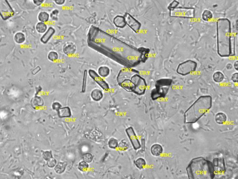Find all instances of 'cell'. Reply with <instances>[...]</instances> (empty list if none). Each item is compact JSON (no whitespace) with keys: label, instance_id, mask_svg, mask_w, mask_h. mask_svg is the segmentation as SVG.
<instances>
[{"label":"cell","instance_id":"8","mask_svg":"<svg viewBox=\"0 0 238 179\" xmlns=\"http://www.w3.org/2000/svg\"><path fill=\"white\" fill-rule=\"evenodd\" d=\"M15 11L8 0H0V16L4 21L13 17Z\"/></svg>","mask_w":238,"mask_h":179},{"label":"cell","instance_id":"32","mask_svg":"<svg viewBox=\"0 0 238 179\" xmlns=\"http://www.w3.org/2000/svg\"><path fill=\"white\" fill-rule=\"evenodd\" d=\"M48 58L51 62H55L59 58V55L55 51H51L48 55Z\"/></svg>","mask_w":238,"mask_h":179},{"label":"cell","instance_id":"5","mask_svg":"<svg viewBox=\"0 0 238 179\" xmlns=\"http://www.w3.org/2000/svg\"><path fill=\"white\" fill-rule=\"evenodd\" d=\"M130 79L134 84L133 93L139 96L144 95L146 91L147 87L146 80L136 73L131 76Z\"/></svg>","mask_w":238,"mask_h":179},{"label":"cell","instance_id":"14","mask_svg":"<svg viewBox=\"0 0 238 179\" xmlns=\"http://www.w3.org/2000/svg\"><path fill=\"white\" fill-rule=\"evenodd\" d=\"M55 33V29L52 27H50L43 34L40 39V41L43 44H46L51 39L52 37Z\"/></svg>","mask_w":238,"mask_h":179},{"label":"cell","instance_id":"16","mask_svg":"<svg viewBox=\"0 0 238 179\" xmlns=\"http://www.w3.org/2000/svg\"><path fill=\"white\" fill-rule=\"evenodd\" d=\"M57 114L60 118H70L72 116L71 110L69 107H61L57 111Z\"/></svg>","mask_w":238,"mask_h":179},{"label":"cell","instance_id":"39","mask_svg":"<svg viewBox=\"0 0 238 179\" xmlns=\"http://www.w3.org/2000/svg\"><path fill=\"white\" fill-rule=\"evenodd\" d=\"M178 5H179V3H178V1H176V0H173L169 5L168 7V9L169 11H171V10H173V9H175L176 8L178 7Z\"/></svg>","mask_w":238,"mask_h":179},{"label":"cell","instance_id":"15","mask_svg":"<svg viewBox=\"0 0 238 179\" xmlns=\"http://www.w3.org/2000/svg\"><path fill=\"white\" fill-rule=\"evenodd\" d=\"M151 154L155 157H159L163 153V148L161 144L155 143L151 147Z\"/></svg>","mask_w":238,"mask_h":179},{"label":"cell","instance_id":"13","mask_svg":"<svg viewBox=\"0 0 238 179\" xmlns=\"http://www.w3.org/2000/svg\"><path fill=\"white\" fill-rule=\"evenodd\" d=\"M77 48L75 45L72 42H67L63 47V52L66 55L71 56L73 55L76 52Z\"/></svg>","mask_w":238,"mask_h":179},{"label":"cell","instance_id":"10","mask_svg":"<svg viewBox=\"0 0 238 179\" xmlns=\"http://www.w3.org/2000/svg\"><path fill=\"white\" fill-rule=\"evenodd\" d=\"M125 132L131 142L133 149L135 150H137L141 149V143L133 127H130L127 128L126 129Z\"/></svg>","mask_w":238,"mask_h":179},{"label":"cell","instance_id":"2","mask_svg":"<svg viewBox=\"0 0 238 179\" xmlns=\"http://www.w3.org/2000/svg\"><path fill=\"white\" fill-rule=\"evenodd\" d=\"M189 179H214L215 177L212 161L203 157L193 159L186 168Z\"/></svg>","mask_w":238,"mask_h":179},{"label":"cell","instance_id":"34","mask_svg":"<svg viewBox=\"0 0 238 179\" xmlns=\"http://www.w3.org/2000/svg\"><path fill=\"white\" fill-rule=\"evenodd\" d=\"M82 160L88 163H90L93 160V156L91 153H87L83 154L82 156Z\"/></svg>","mask_w":238,"mask_h":179},{"label":"cell","instance_id":"30","mask_svg":"<svg viewBox=\"0 0 238 179\" xmlns=\"http://www.w3.org/2000/svg\"><path fill=\"white\" fill-rule=\"evenodd\" d=\"M78 169L82 172H85L88 171L89 168V163L84 160L80 161L78 164Z\"/></svg>","mask_w":238,"mask_h":179},{"label":"cell","instance_id":"37","mask_svg":"<svg viewBox=\"0 0 238 179\" xmlns=\"http://www.w3.org/2000/svg\"><path fill=\"white\" fill-rule=\"evenodd\" d=\"M42 156H43V159L46 161L53 157L52 153L50 151H44V152H43Z\"/></svg>","mask_w":238,"mask_h":179},{"label":"cell","instance_id":"19","mask_svg":"<svg viewBox=\"0 0 238 179\" xmlns=\"http://www.w3.org/2000/svg\"><path fill=\"white\" fill-rule=\"evenodd\" d=\"M91 98L93 100L96 102L100 101L101 100L103 97V93L102 90L99 89H95L93 90L91 92Z\"/></svg>","mask_w":238,"mask_h":179},{"label":"cell","instance_id":"7","mask_svg":"<svg viewBox=\"0 0 238 179\" xmlns=\"http://www.w3.org/2000/svg\"><path fill=\"white\" fill-rule=\"evenodd\" d=\"M171 17L184 19H192L194 17L195 10L192 8L177 7L170 11Z\"/></svg>","mask_w":238,"mask_h":179},{"label":"cell","instance_id":"31","mask_svg":"<svg viewBox=\"0 0 238 179\" xmlns=\"http://www.w3.org/2000/svg\"><path fill=\"white\" fill-rule=\"evenodd\" d=\"M119 142L115 138H111L108 141V146L110 149H116L118 147Z\"/></svg>","mask_w":238,"mask_h":179},{"label":"cell","instance_id":"17","mask_svg":"<svg viewBox=\"0 0 238 179\" xmlns=\"http://www.w3.org/2000/svg\"><path fill=\"white\" fill-rule=\"evenodd\" d=\"M31 105L33 108L38 109L44 106V101L41 97L36 96L31 100Z\"/></svg>","mask_w":238,"mask_h":179},{"label":"cell","instance_id":"4","mask_svg":"<svg viewBox=\"0 0 238 179\" xmlns=\"http://www.w3.org/2000/svg\"><path fill=\"white\" fill-rule=\"evenodd\" d=\"M173 80L169 78H163L157 80L155 87L151 91V98L153 101L165 98L172 85Z\"/></svg>","mask_w":238,"mask_h":179},{"label":"cell","instance_id":"29","mask_svg":"<svg viewBox=\"0 0 238 179\" xmlns=\"http://www.w3.org/2000/svg\"><path fill=\"white\" fill-rule=\"evenodd\" d=\"M50 15L46 11H41L38 15V19L39 22L47 23L49 20Z\"/></svg>","mask_w":238,"mask_h":179},{"label":"cell","instance_id":"23","mask_svg":"<svg viewBox=\"0 0 238 179\" xmlns=\"http://www.w3.org/2000/svg\"><path fill=\"white\" fill-rule=\"evenodd\" d=\"M98 74L102 78L108 77L110 74V69L106 66H101L98 69Z\"/></svg>","mask_w":238,"mask_h":179},{"label":"cell","instance_id":"33","mask_svg":"<svg viewBox=\"0 0 238 179\" xmlns=\"http://www.w3.org/2000/svg\"><path fill=\"white\" fill-rule=\"evenodd\" d=\"M129 148V145L125 140H122L120 143H119L118 149L120 151H124L127 150Z\"/></svg>","mask_w":238,"mask_h":179},{"label":"cell","instance_id":"28","mask_svg":"<svg viewBox=\"0 0 238 179\" xmlns=\"http://www.w3.org/2000/svg\"><path fill=\"white\" fill-rule=\"evenodd\" d=\"M134 164L138 169L142 170L145 168L147 165V162L144 159L142 158H138L135 160Z\"/></svg>","mask_w":238,"mask_h":179},{"label":"cell","instance_id":"44","mask_svg":"<svg viewBox=\"0 0 238 179\" xmlns=\"http://www.w3.org/2000/svg\"><path fill=\"white\" fill-rule=\"evenodd\" d=\"M234 68H235V69L236 71H238V60L236 61L235 62H234Z\"/></svg>","mask_w":238,"mask_h":179},{"label":"cell","instance_id":"36","mask_svg":"<svg viewBox=\"0 0 238 179\" xmlns=\"http://www.w3.org/2000/svg\"><path fill=\"white\" fill-rule=\"evenodd\" d=\"M87 77H88V72L85 70L83 76V82H82V90L81 92L84 93L86 91V85H87Z\"/></svg>","mask_w":238,"mask_h":179},{"label":"cell","instance_id":"22","mask_svg":"<svg viewBox=\"0 0 238 179\" xmlns=\"http://www.w3.org/2000/svg\"><path fill=\"white\" fill-rule=\"evenodd\" d=\"M14 39L16 44L22 45L25 42L26 36L23 33L18 32L14 35Z\"/></svg>","mask_w":238,"mask_h":179},{"label":"cell","instance_id":"9","mask_svg":"<svg viewBox=\"0 0 238 179\" xmlns=\"http://www.w3.org/2000/svg\"><path fill=\"white\" fill-rule=\"evenodd\" d=\"M124 16L126 24L134 32L139 33L142 27L141 23L129 13H126Z\"/></svg>","mask_w":238,"mask_h":179},{"label":"cell","instance_id":"38","mask_svg":"<svg viewBox=\"0 0 238 179\" xmlns=\"http://www.w3.org/2000/svg\"><path fill=\"white\" fill-rule=\"evenodd\" d=\"M57 161L54 158H52L50 159L47 161V165L49 168H54V166L57 164Z\"/></svg>","mask_w":238,"mask_h":179},{"label":"cell","instance_id":"21","mask_svg":"<svg viewBox=\"0 0 238 179\" xmlns=\"http://www.w3.org/2000/svg\"><path fill=\"white\" fill-rule=\"evenodd\" d=\"M67 166V162L60 161L54 167V171L57 174H62L65 172Z\"/></svg>","mask_w":238,"mask_h":179},{"label":"cell","instance_id":"1","mask_svg":"<svg viewBox=\"0 0 238 179\" xmlns=\"http://www.w3.org/2000/svg\"><path fill=\"white\" fill-rule=\"evenodd\" d=\"M217 51L220 57L235 56V38L232 35L231 23L228 18H221L216 22Z\"/></svg>","mask_w":238,"mask_h":179},{"label":"cell","instance_id":"42","mask_svg":"<svg viewBox=\"0 0 238 179\" xmlns=\"http://www.w3.org/2000/svg\"><path fill=\"white\" fill-rule=\"evenodd\" d=\"M44 1L45 0H33V2L35 5L40 6L44 3Z\"/></svg>","mask_w":238,"mask_h":179},{"label":"cell","instance_id":"35","mask_svg":"<svg viewBox=\"0 0 238 179\" xmlns=\"http://www.w3.org/2000/svg\"><path fill=\"white\" fill-rule=\"evenodd\" d=\"M59 14V10L58 9H54L52 11L50 14V18L53 21H56L58 20V15Z\"/></svg>","mask_w":238,"mask_h":179},{"label":"cell","instance_id":"12","mask_svg":"<svg viewBox=\"0 0 238 179\" xmlns=\"http://www.w3.org/2000/svg\"><path fill=\"white\" fill-rule=\"evenodd\" d=\"M212 163L215 175L223 174L226 171L225 162L223 158H215L214 159Z\"/></svg>","mask_w":238,"mask_h":179},{"label":"cell","instance_id":"43","mask_svg":"<svg viewBox=\"0 0 238 179\" xmlns=\"http://www.w3.org/2000/svg\"><path fill=\"white\" fill-rule=\"evenodd\" d=\"M53 1L56 5L59 6L64 4L66 2V0H53Z\"/></svg>","mask_w":238,"mask_h":179},{"label":"cell","instance_id":"25","mask_svg":"<svg viewBox=\"0 0 238 179\" xmlns=\"http://www.w3.org/2000/svg\"><path fill=\"white\" fill-rule=\"evenodd\" d=\"M225 79V76L222 72L217 71L215 72L213 75V79L216 83H220L223 81Z\"/></svg>","mask_w":238,"mask_h":179},{"label":"cell","instance_id":"18","mask_svg":"<svg viewBox=\"0 0 238 179\" xmlns=\"http://www.w3.org/2000/svg\"><path fill=\"white\" fill-rule=\"evenodd\" d=\"M113 23L116 27L122 29L126 26V23L124 16L118 15L113 19Z\"/></svg>","mask_w":238,"mask_h":179},{"label":"cell","instance_id":"27","mask_svg":"<svg viewBox=\"0 0 238 179\" xmlns=\"http://www.w3.org/2000/svg\"><path fill=\"white\" fill-rule=\"evenodd\" d=\"M201 18L205 22H210L213 18V13L208 9H205L202 12Z\"/></svg>","mask_w":238,"mask_h":179},{"label":"cell","instance_id":"6","mask_svg":"<svg viewBox=\"0 0 238 179\" xmlns=\"http://www.w3.org/2000/svg\"><path fill=\"white\" fill-rule=\"evenodd\" d=\"M197 63L195 61L189 59L181 62L177 66L176 73L182 76L191 74L196 71Z\"/></svg>","mask_w":238,"mask_h":179},{"label":"cell","instance_id":"11","mask_svg":"<svg viewBox=\"0 0 238 179\" xmlns=\"http://www.w3.org/2000/svg\"><path fill=\"white\" fill-rule=\"evenodd\" d=\"M89 76L91 79H93L98 85L101 87L105 91H108L110 89L108 84L103 79V78L98 75V74L94 70L90 69L88 72Z\"/></svg>","mask_w":238,"mask_h":179},{"label":"cell","instance_id":"26","mask_svg":"<svg viewBox=\"0 0 238 179\" xmlns=\"http://www.w3.org/2000/svg\"><path fill=\"white\" fill-rule=\"evenodd\" d=\"M48 29V26L46 24V23H42V22H39L36 24L35 26V30L38 33L41 34H44Z\"/></svg>","mask_w":238,"mask_h":179},{"label":"cell","instance_id":"20","mask_svg":"<svg viewBox=\"0 0 238 179\" xmlns=\"http://www.w3.org/2000/svg\"><path fill=\"white\" fill-rule=\"evenodd\" d=\"M215 120L216 123L218 125H224L227 121V116L225 113L220 111L218 112L215 115Z\"/></svg>","mask_w":238,"mask_h":179},{"label":"cell","instance_id":"40","mask_svg":"<svg viewBox=\"0 0 238 179\" xmlns=\"http://www.w3.org/2000/svg\"><path fill=\"white\" fill-rule=\"evenodd\" d=\"M61 107H62L61 105L58 102H55L53 103L52 105V108L53 110L57 111Z\"/></svg>","mask_w":238,"mask_h":179},{"label":"cell","instance_id":"3","mask_svg":"<svg viewBox=\"0 0 238 179\" xmlns=\"http://www.w3.org/2000/svg\"><path fill=\"white\" fill-rule=\"evenodd\" d=\"M212 104L213 100L210 95H202L199 97L185 111L184 123H196L211 109Z\"/></svg>","mask_w":238,"mask_h":179},{"label":"cell","instance_id":"24","mask_svg":"<svg viewBox=\"0 0 238 179\" xmlns=\"http://www.w3.org/2000/svg\"><path fill=\"white\" fill-rule=\"evenodd\" d=\"M138 50L141 54V61H142L143 62H145L149 57L150 53L149 49L148 48L141 47L139 48Z\"/></svg>","mask_w":238,"mask_h":179},{"label":"cell","instance_id":"41","mask_svg":"<svg viewBox=\"0 0 238 179\" xmlns=\"http://www.w3.org/2000/svg\"><path fill=\"white\" fill-rule=\"evenodd\" d=\"M231 79L233 82L235 83H237L238 82V73L237 72L234 73L231 76Z\"/></svg>","mask_w":238,"mask_h":179}]
</instances>
